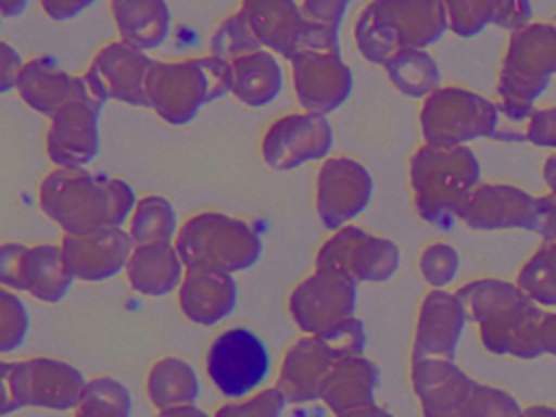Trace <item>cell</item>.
Returning <instances> with one entry per match:
<instances>
[{"label": "cell", "instance_id": "obj_52", "mask_svg": "<svg viewBox=\"0 0 556 417\" xmlns=\"http://www.w3.org/2000/svg\"><path fill=\"white\" fill-rule=\"evenodd\" d=\"M0 9H2V13H4V15H11L13 11L24 9V2H20V4H7V2H0Z\"/></svg>", "mask_w": 556, "mask_h": 417}, {"label": "cell", "instance_id": "obj_42", "mask_svg": "<svg viewBox=\"0 0 556 417\" xmlns=\"http://www.w3.org/2000/svg\"><path fill=\"white\" fill-rule=\"evenodd\" d=\"M526 137L539 148H556V106L534 111L530 115Z\"/></svg>", "mask_w": 556, "mask_h": 417}, {"label": "cell", "instance_id": "obj_16", "mask_svg": "<svg viewBox=\"0 0 556 417\" xmlns=\"http://www.w3.org/2000/svg\"><path fill=\"white\" fill-rule=\"evenodd\" d=\"M154 59L119 41L104 46L83 76L93 96L102 102L119 100L130 106H150L146 78Z\"/></svg>", "mask_w": 556, "mask_h": 417}, {"label": "cell", "instance_id": "obj_37", "mask_svg": "<svg viewBox=\"0 0 556 417\" xmlns=\"http://www.w3.org/2000/svg\"><path fill=\"white\" fill-rule=\"evenodd\" d=\"M258 50H263V46L258 43L248 22V15L241 9L226 17L211 37V54L226 63H232Z\"/></svg>", "mask_w": 556, "mask_h": 417}, {"label": "cell", "instance_id": "obj_11", "mask_svg": "<svg viewBox=\"0 0 556 417\" xmlns=\"http://www.w3.org/2000/svg\"><path fill=\"white\" fill-rule=\"evenodd\" d=\"M239 9L248 15L258 43L289 61L306 50H339V30L306 20L298 2L245 0Z\"/></svg>", "mask_w": 556, "mask_h": 417}, {"label": "cell", "instance_id": "obj_36", "mask_svg": "<svg viewBox=\"0 0 556 417\" xmlns=\"http://www.w3.org/2000/svg\"><path fill=\"white\" fill-rule=\"evenodd\" d=\"M128 415H130V393L122 382L109 376L89 380L76 404V417H128Z\"/></svg>", "mask_w": 556, "mask_h": 417}, {"label": "cell", "instance_id": "obj_30", "mask_svg": "<svg viewBox=\"0 0 556 417\" xmlns=\"http://www.w3.org/2000/svg\"><path fill=\"white\" fill-rule=\"evenodd\" d=\"M111 11L124 43L143 52L165 41L169 7L163 0H113Z\"/></svg>", "mask_w": 556, "mask_h": 417}, {"label": "cell", "instance_id": "obj_43", "mask_svg": "<svg viewBox=\"0 0 556 417\" xmlns=\"http://www.w3.org/2000/svg\"><path fill=\"white\" fill-rule=\"evenodd\" d=\"M298 4L306 20L328 26V28H337V30H339L341 17L348 9V2H343V0H308V2H298Z\"/></svg>", "mask_w": 556, "mask_h": 417}, {"label": "cell", "instance_id": "obj_22", "mask_svg": "<svg viewBox=\"0 0 556 417\" xmlns=\"http://www.w3.org/2000/svg\"><path fill=\"white\" fill-rule=\"evenodd\" d=\"M135 241L119 226H106L87 235H63V265L72 278L98 282L115 276L128 265Z\"/></svg>", "mask_w": 556, "mask_h": 417}, {"label": "cell", "instance_id": "obj_19", "mask_svg": "<svg viewBox=\"0 0 556 417\" xmlns=\"http://www.w3.org/2000/svg\"><path fill=\"white\" fill-rule=\"evenodd\" d=\"M332 148V128L324 115L291 113L276 119L261 143L263 159L274 169H293L324 159Z\"/></svg>", "mask_w": 556, "mask_h": 417}, {"label": "cell", "instance_id": "obj_14", "mask_svg": "<svg viewBox=\"0 0 556 417\" xmlns=\"http://www.w3.org/2000/svg\"><path fill=\"white\" fill-rule=\"evenodd\" d=\"M269 371L265 343L248 328H230L215 337L206 354V374L228 397H243Z\"/></svg>", "mask_w": 556, "mask_h": 417}, {"label": "cell", "instance_id": "obj_24", "mask_svg": "<svg viewBox=\"0 0 556 417\" xmlns=\"http://www.w3.org/2000/svg\"><path fill=\"white\" fill-rule=\"evenodd\" d=\"M467 321L465 306L456 293L432 289L419 311L413 358H447L454 361L458 339Z\"/></svg>", "mask_w": 556, "mask_h": 417}, {"label": "cell", "instance_id": "obj_38", "mask_svg": "<svg viewBox=\"0 0 556 417\" xmlns=\"http://www.w3.org/2000/svg\"><path fill=\"white\" fill-rule=\"evenodd\" d=\"M28 330V313L22 300L2 289L0 291V352L15 350Z\"/></svg>", "mask_w": 556, "mask_h": 417}, {"label": "cell", "instance_id": "obj_29", "mask_svg": "<svg viewBox=\"0 0 556 417\" xmlns=\"http://www.w3.org/2000/svg\"><path fill=\"white\" fill-rule=\"evenodd\" d=\"M78 78L61 70L54 59L37 56L24 65L15 89L30 109L52 117L74 96Z\"/></svg>", "mask_w": 556, "mask_h": 417}, {"label": "cell", "instance_id": "obj_17", "mask_svg": "<svg viewBox=\"0 0 556 417\" xmlns=\"http://www.w3.org/2000/svg\"><path fill=\"white\" fill-rule=\"evenodd\" d=\"M356 282L332 274L317 271L304 278L289 298V311L293 321L306 334H319L334 324L354 317Z\"/></svg>", "mask_w": 556, "mask_h": 417}, {"label": "cell", "instance_id": "obj_23", "mask_svg": "<svg viewBox=\"0 0 556 417\" xmlns=\"http://www.w3.org/2000/svg\"><path fill=\"white\" fill-rule=\"evenodd\" d=\"M410 382L421 402L424 417H469L476 380L454 361L413 358Z\"/></svg>", "mask_w": 556, "mask_h": 417}, {"label": "cell", "instance_id": "obj_8", "mask_svg": "<svg viewBox=\"0 0 556 417\" xmlns=\"http://www.w3.org/2000/svg\"><path fill=\"white\" fill-rule=\"evenodd\" d=\"M187 269L232 274L252 267L263 250L254 228L224 213L189 217L174 241Z\"/></svg>", "mask_w": 556, "mask_h": 417}, {"label": "cell", "instance_id": "obj_32", "mask_svg": "<svg viewBox=\"0 0 556 417\" xmlns=\"http://www.w3.org/2000/svg\"><path fill=\"white\" fill-rule=\"evenodd\" d=\"M200 393L198 376L189 363L176 356L156 361L148 374V395L161 410L193 404Z\"/></svg>", "mask_w": 556, "mask_h": 417}, {"label": "cell", "instance_id": "obj_12", "mask_svg": "<svg viewBox=\"0 0 556 417\" xmlns=\"http://www.w3.org/2000/svg\"><path fill=\"white\" fill-rule=\"evenodd\" d=\"M400 265V250L384 237L356 226L339 228L317 252L315 269L345 276L354 282H382Z\"/></svg>", "mask_w": 556, "mask_h": 417}, {"label": "cell", "instance_id": "obj_1", "mask_svg": "<svg viewBox=\"0 0 556 417\" xmlns=\"http://www.w3.org/2000/svg\"><path fill=\"white\" fill-rule=\"evenodd\" d=\"M456 298L465 306L467 319L478 324L486 352L523 361L543 356L539 334L545 311L515 282L497 278L471 280L456 291Z\"/></svg>", "mask_w": 556, "mask_h": 417}, {"label": "cell", "instance_id": "obj_35", "mask_svg": "<svg viewBox=\"0 0 556 417\" xmlns=\"http://www.w3.org/2000/svg\"><path fill=\"white\" fill-rule=\"evenodd\" d=\"M176 232V213L161 195H146L137 202L130 219V237L135 245L172 243Z\"/></svg>", "mask_w": 556, "mask_h": 417}, {"label": "cell", "instance_id": "obj_7", "mask_svg": "<svg viewBox=\"0 0 556 417\" xmlns=\"http://www.w3.org/2000/svg\"><path fill=\"white\" fill-rule=\"evenodd\" d=\"M365 343V326L356 317H348L319 334H306L285 354L276 387L293 404L317 400L332 367L343 358L361 356Z\"/></svg>", "mask_w": 556, "mask_h": 417}, {"label": "cell", "instance_id": "obj_6", "mask_svg": "<svg viewBox=\"0 0 556 417\" xmlns=\"http://www.w3.org/2000/svg\"><path fill=\"white\" fill-rule=\"evenodd\" d=\"M556 76V24L530 22L510 33L502 61L497 93L500 111L513 119L530 117L534 100Z\"/></svg>", "mask_w": 556, "mask_h": 417}, {"label": "cell", "instance_id": "obj_49", "mask_svg": "<svg viewBox=\"0 0 556 417\" xmlns=\"http://www.w3.org/2000/svg\"><path fill=\"white\" fill-rule=\"evenodd\" d=\"M541 172H543V180H545L549 193L556 195V154H552V156L545 159Z\"/></svg>", "mask_w": 556, "mask_h": 417}, {"label": "cell", "instance_id": "obj_44", "mask_svg": "<svg viewBox=\"0 0 556 417\" xmlns=\"http://www.w3.org/2000/svg\"><path fill=\"white\" fill-rule=\"evenodd\" d=\"M26 63H22L20 54L9 46L0 43V91H9L17 85V78L22 74Z\"/></svg>", "mask_w": 556, "mask_h": 417}, {"label": "cell", "instance_id": "obj_41", "mask_svg": "<svg viewBox=\"0 0 556 417\" xmlns=\"http://www.w3.org/2000/svg\"><path fill=\"white\" fill-rule=\"evenodd\" d=\"M285 395L278 387L265 389L258 395L239 402V404H226L222 406L215 417H280L285 406Z\"/></svg>", "mask_w": 556, "mask_h": 417}, {"label": "cell", "instance_id": "obj_34", "mask_svg": "<svg viewBox=\"0 0 556 417\" xmlns=\"http://www.w3.org/2000/svg\"><path fill=\"white\" fill-rule=\"evenodd\" d=\"M515 285L539 306H556V241H543L521 265Z\"/></svg>", "mask_w": 556, "mask_h": 417}, {"label": "cell", "instance_id": "obj_5", "mask_svg": "<svg viewBox=\"0 0 556 417\" xmlns=\"http://www.w3.org/2000/svg\"><path fill=\"white\" fill-rule=\"evenodd\" d=\"M230 89V63L213 54L176 63L154 61L146 78L150 106L174 126L191 122L202 104L222 98Z\"/></svg>", "mask_w": 556, "mask_h": 417}, {"label": "cell", "instance_id": "obj_47", "mask_svg": "<svg viewBox=\"0 0 556 417\" xmlns=\"http://www.w3.org/2000/svg\"><path fill=\"white\" fill-rule=\"evenodd\" d=\"M541 352L556 356V313H545L541 321Z\"/></svg>", "mask_w": 556, "mask_h": 417}, {"label": "cell", "instance_id": "obj_45", "mask_svg": "<svg viewBox=\"0 0 556 417\" xmlns=\"http://www.w3.org/2000/svg\"><path fill=\"white\" fill-rule=\"evenodd\" d=\"M543 241H556V195H539V230Z\"/></svg>", "mask_w": 556, "mask_h": 417}, {"label": "cell", "instance_id": "obj_21", "mask_svg": "<svg viewBox=\"0 0 556 417\" xmlns=\"http://www.w3.org/2000/svg\"><path fill=\"white\" fill-rule=\"evenodd\" d=\"M460 219L473 230H539V195L515 185L480 182L469 195Z\"/></svg>", "mask_w": 556, "mask_h": 417}, {"label": "cell", "instance_id": "obj_33", "mask_svg": "<svg viewBox=\"0 0 556 417\" xmlns=\"http://www.w3.org/2000/svg\"><path fill=\"white\" fill-rule=\"evenodd\" d=\"M391 83L410 98H428L439 89V65L426 50H400L384 63Z\"/></svg>", "mask_w": 556, "mask_h": 417}, {"label": "cell", "instance_id": "obj_20", "mask_svg": "<svg viewBox=\"0 0 556 417\" xmlns=\"http://www.w3.org/2000/svg\"><path fill=\"white\" fill-rule=\"evenodd\" d=\"M371 187V176L361 163L348 156L326 159L317 172L319 219L328 228H343L369 204Z\"/></svg>", "mask_w": 556, "mask_h": 417}, {"label": "cell", "instance_id": "obj_40", "mask_svg": "<svg viewBox=\"0 0 556 417\" xmlns=\"http://www.w3.org/2000/svg\"><path fill=\"white\" fill-rule=\"evenodd\" d=\"M458 252L447 243H432L421 252L419 269L426 282L434 289L445 287L458 271Z\"/></svg>", "mask_w": 556, "mask_h": 417}, {"label": "cell", "instance_id": "obj_50", "mask_svg": "<svg viewBox=\"0 0 556 417\" xmlns=\"http://www.w3.org/2000/svg\"><path fill=\"white\" fill-rule=\"evenodd\" d=\"M339 417H391L387 410L378 408L376 404L371 406H365V408H358V410H352V413H345V415H339Z\"/></svg>", "mask_w": 556, "mask_h": 417}, {"label": "cell", "instance_id": "obj_51", "mask_svg": "<svg viewBox=\"0 0 556 417\" xmlns=\"http://www.w3.org/2000/svg\"><path fill=\"white\" fill-rule=\"evenodd\" d=\"M523 417H556V408L545 404H534L523 408Z\"/></svg>", "mask_w": 556, "mask_h": 417}, {"label": "cell", "instance_id": "obj_48", "mask_svg": "<svg viewBox=\"0 0 556 417\" xmlns=\"http://www.w3.org/2000/svg\"><path fill=\"white\" fill-rule=\"evenodd\" d=\"M159 417H208V415L202 413L200 408H195L193 404H185V406H174V408L161 410Z\"/></svg>", "mask_w": 556, "mask_h": 417}, {"label": "cell", "instance_id": "obj_26", "mask_svg": "<svg viewBox=\"0 0 556 417\" xmlns=\"http://www.w3.org/2000/svg\"><path fill=\"white\" fill-rule=\"evenodd\" d=\"M380 371L374 361L365 356H350L339 361L328 374L319 400L339 417L374 404V389Z\"/></svg>", "mask_w": 556, "mask_h": 417}, {"label": "cell", "instance_id": "obj_13", "mask_svg": "<svg viewBox=\"0 0 556 417\" xmlns=\"http://www.w3.org/2000/svg\"><path fill=\"white\" fill-rule=\"evenodd\" d=\"M104 102L78 78L74 96L50 117L46 150L56 167H83L98 154V117Z\"/></svg>", "mask_w": 556, "mask_h": 417}, {"label": "cell", "instance_id": "obj_15", "mask_svg": "<svg viewBox=\"0 0 556 417\" xmlns=\"http://www.w3.org/2000/svg\"><path fill=\"white\" fill-rule=\"evenodd\" d=\"M63 265L61 245L4 243L0 248V282L15 291H28L41 302H59L72 287Z\"/></svg>", "mask_w": 556, "mask_h": 417}, {"label": "cell", "instance_id": "obj_18", "mask_svg": "<svg viewBox=\"0 0 556 417\" xmlns=\"http://www.w3.org/2000/svg\"><path fill=\"white\" fill-rule=\"evenodd\" d=\"M293 87L306 113L326 115L339 109L352 91V72L341 50H306L291 59Z\"/></svg>", "mask_w": 556, "mask_h": 417}, {"label": "cell", "instance_id": "obj_46", "mask_svg": "<svg viewBox=\"0 0 556 417\" xmlns=\"http://www.w3.org/2000/svg\"><path fill=\"white\" fill-rule=\"evenodd\" d=\"M91 2H74V0H43L41 9L52 17V20H70L78 15L83 9H87Z\"/></svg>", "mask_w": 556, "mask_h": 417}, {"label": "cell", "instance_id": "obj_2", "mask_svg": "<svg viewBox=\"0 0 556 417\" xmlns=\"http://www.w3.org/2000/svg\"><path fill=\"white\" fill-rule=\"evenodd\" d=\"M39 206L65 235H87L106 226L122 228L137 202L130 185L119 178L56 167L39 187Z\"/></svg>", "mask_w": 556, "mask_h": 417}, {"label": "cell", "instance_id": "obj_27", "mask_svg": "<svg viewBox=\"0 0 556 417\" xmlns=\"http://www.w3.org/2000/svg\"><path fill=\"white\" fill-rule=\"evenodd\" d=\"M445 9L450 28L458 37H473L486 24L515 33L528 26L532 17V7L523 0H450Z\"/></svg>", "mask_w": 556, "mask_h": 417}, {"label": "cell", "instance_id": "obj_39", "mask_svg": "<svg viewBox=\"0 0 556 417\" xmlns=\"http://www.w3.org/2000/svg\"><path fill=\"white\" fill-rule=\"evenodd\" d=\"M469 417H523V408L508 391L476 382Z\"/></svg>", "mask_w": 556, "mask_h": 417}, {"label": "cell", "instance_id": "obj_9", "mask_svg": "<svg viewBox=\"0 0 556 417\" xmlns=\"http://www.w3.org/2000/svg\"><path fill=\"white\" fill-rule=\"evenodd\" d=\"M421 132L432 148H458L473 139L495 137L500 106L463 87H439L424 100Z\"/></svg>", "mask_w": 556, "mask_h": 417}, {"label": "cell", "instance_id": "obj_31", "mask_svg": "<svg viewBox=\"0 0 556 417\" xmlns=\"http://www.w3.org/2000/svg\"><path fill=\"white\" fill-rule=\"evenodd\" d=\"M232 89L230 93L248 106L269 104L282 89V70L271 52L258 50L230 63Z\"/></svg>", "mask_w": 556, "mask_h": 417}, {"label": "cell", "instance_id": "obj_4", "mask_svg": "<svg viewBox=\"0 0 556 417\" xmlns=\"http://www.w3.org/2000/svg\"><path fill=\"white\" fill-rule=\"evenodd\" d=\"M480 185V163L467 146L432 148L424 143L410 156V187L417 213L439 226L452 228Z\"/></svg>", "mask_w": 556, "mask_h": 417}, {"label": "cell", "instance_id": "obj_28", "mask_svg": "<svg viewBox=\"0 0 556 417\" xmlns=\"http://www.w3.org/2000/svg\"><path fill=\"white\" fill-rule=\"evenodd\" d=\"M182 261L174 243L135 245L126 265L128 282L143 295H167L182 282Z\"/></svg>", "mask_w": 556, "mask_h": 417}, {"label": "cell", "instance_id": "obj_10", "mask_svg": "<svg viewBox=\"0 0 556 417\" xmlns=\"http://www.w3.org/2000/svg\"><path fill=\"white\" fill-rule=\"evenodd\" d=\"M2 369V415L22 406H46L54 410L76 408L85 378L70 363L54 358H26L0 363Z\"/></svg>", "mask_w": 556, "mask_h": 417}, {"label": "cell", "instance_id": "obj_25", "mask_svg": "<svg viewBox=\"0 0 556 417\" xmlns=\"http://www.w3.org/2000/svg\"><path fill=\"white\" fill-rule=\"evenodd\" d=\"M178 302L187 319L213 326L232 313L237 304V282L230 274L187 269Z\"/></svg>", "mask_w": 556, "mask_h": 417}, {"label": "cell", "instance_id": "obj_3", "mask_svg": "<svg viewBox=\"0 0 556 417\" xmlns=\"http://www.w3.org/2000/svg\"><path fill=\"white\" fill-rule=\"evenodd\" d=\"M450 28L445 2L439 0H374L354 26L358 52L384 65L400 50H424Z\"/></svg>", "mask_w": 556, "mask_h": 417}]
</instances>
